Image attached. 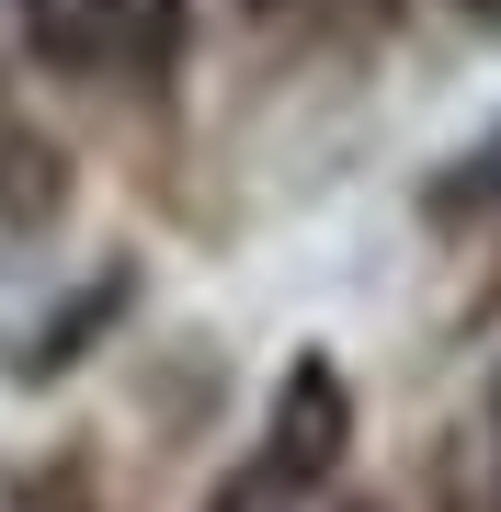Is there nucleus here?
I'll use <instances>...</instances> for the list:
<instances>
[{
  "label": "nucleus",
  "mask_w": 501,
  "mask_h": 512,
  "mask_svg": "<svg viewBox=\"0 0 501 512\" xmlns=\"http://www.w3.org/2000/svg\"><path fill=\"white\" fill-rule=\"evenodd\" d=\"M205 512H285V490H274V478H228Z\"/></svg>",
  "instance_id": "obj_2"
},
{
  "label": "nucleus",
  "mask_w": 501,
  "mask_h": 512,
  "mask_svg": "<svg viewBox=\"0 0 501 512\" xmlns=\"http://www.w3.org/2000/svg\"><path fill=\"white\" fill-rule=\"evenodd\" d=\"M342 433H353V399H342V376L308 353V365L274 387V467H262V478H274V490L331 478V467H342Z\"/></svg>",
  "instance_id": "obj_1"
},
{
  "label": "nucleus",
  "mask_w": 501,
  "mask_h": 512,
  "mask_svg": "<svg viewBox=\"0 0 501 512\" xmlns=\"http://www.w3.org/2000/svg\"><path fill=\"white\" fill-rule=\"evenodd\" d=\"M490 512H501V444H490Z\"/></svg>",
  "instance_id": "obj_3"
}]
</instances>
